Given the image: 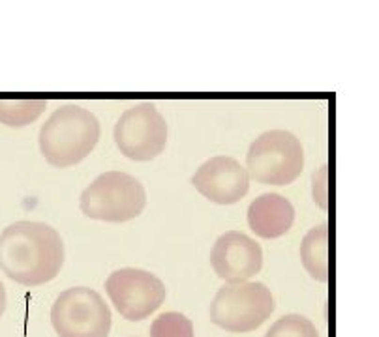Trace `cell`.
<instances>
[{
  "label": "cell",
  "instance_id": "cell-4",
  "mask_svg": "<svg viewBox=\"0 0 379 337\" xmlns=\"http://www.w3.org/2000/svg\"><path fill=\"white\" fill-rule=\"evenodd\" d=\"M274 311L270 288L259 281H227L210 302V321L231 333L257 330Z\"/></svg>",
  "mask_w": 379,
  "mask_h": 337
},
{
  "label": "cell",
  "instance_id": "cell-17",
  "mask_svg": "<svg viewBox=\"0 0 379 337\" xmlns=\"http://www.w3.org/2000/svg\"><path fill=\"white\" fill-rule=\"evenodd\" d=\"M6 305H8V294H6L4 283L0 281V319H2V315H4Z\"/></svg>",
  "mask_w": 379,
  "mask_h": 337
},
{
  "label": "cell",
  "instance_id": "cell-2",
  "mask_svg": "<svg viewBox=\"0 0 379 337\" xmlns=\"http://www.w3.org/2000/svg\"><path fill=\"white\" fill-rule=\"evenodd\" d=\"M99 135V120L90 111L66 103L45 120L38 135V146L49 165L68 168L88 158L98 144Z\"/></svg>",
  "mask_w": 379,
  "mask_h": 337
},
{
  "label": "cell",
  "instance_id": "cell-15",
  "mask_svg": "<svg viewBox=\"0 0 379 337\" xmlns=\"http://www.w3.org/2000/svg\"><path fill=\"white\" fill-rule=\"evenodd\" d=\"M265 337H319V333L310 319L291 313L276 321L269 328V332L265 333Z\"/></svg>",
  "mask_w": 379,
  "mask_h": 337
},
{
  "label": "cell",
  "instance_id": "cell-11",
  "mask_svg": "<svg viewBox=\"0 0 379 337\" xmlns=\"http://www.w3.org/2000/svg\"><path fill=\"white\" fill-rule=\"evenodd\" d=\"M295 208L280 193H263L248 206V225L253 234L265 240L280 238L295 223Z\"/></svg>",
  "mask_w": 379,
  "mask_h": 337
},
{
  "label": "cell",
  "instance_id": "cell-10",
  "mask_svg": "<svg viewBox=\"0 0 379 337\" xmlns=\"http://www.w3.org/2000/svg\"><path fill=\"white\" fill-rule=\"evenodd\" d=\"M210 264L224 281H246L261 272L263 249L242 230H227L210 249Z\"/></svg>",
  "mask_w": 379,
  "mask_h": 337
},
{
  "label": "cell",
  "instance_id": "cell-7",
  "mask_svg": "<svg viewBox=\"0 0 379 337\" xmlns=\"http://www.w3.org/2000/svg\"><path fill=\"white\" fill-rule=\"evenodd\" d=\"M116 148L132 161L158 158L167 144V122L150 101H141L124 111L113 130Z\"/></svg>",
  "mask_w": 379,
  "mask_h": 337
},
{
  "label": "cell",
  "instance_id": "cell-1",
  "mask_svg": "<svg viewBox=\"0 0 379 337\" xmlns=\"http://www.w3.org/2000/svg\"><path fill=\"white\" fill-rule=\"evenodd\" d=\"M64 240L44 221H15L0 233V270L23 287H38L61 273Z\"/></svg>",
  "mask_w": 379,
  "mask_h": 337
},
{
  "label": "cell",
  "instance_id": "cell-3",
  "mask_svg": "<svg viewBox=\"0 0 379 337\" xmlns=\"http://www.w3.org/2000/svg\"><path fill=\"white\" fill-rule=\"evenodd\" d=\"M147 206L145 185L122 171H107L90 182L79 195V208L90 219L105 223L132 221Z\"/></svg>",
  "mask_w": 379,
  "mask_h": 337
},
{
  "label": "cell",
  "instance_id": "cell-16",
  "mask_svg": "<svg viewBox=\"0 0 379 337\" xmlns=\"http://www.w3.org/2000/svg\"><path fill=\"white\" fill-rule=\"evenodd\" d=\"M312 197L321 210L329 208V165H319L312 174Z\"/></svg>",
  "mask_w": 379,
  "mask_h": 337
},
{
  "label": "cell",
  "instance_id": "cell-9",
  "mask_svg": "<svg viewBox=\"0 0 379 337\" xmlns=\"http://www.w3.org/2000/svg\"><path fill=\"white\" fill-rule=\"evenodd\" d=\"M192 184L214 204H235L250 191V174L235 158L214 156L199 165Z\"/></svg>",
  "mask_w": 379,
  "mask_h": 337
},
{
  "label": "cell",
  "instance_id": "cell-5",
  "mask_svg": "<svg viewBox=\"0 0 379 337\" xmlns=\"http://www.w3.org/2000/svg\"><path fill=\"white\" fill-rule=\"evenodd\" d=\"M244 168L259 184L289 185L304 168L303 144L287 130L265 131L248 148Z\"/></svg>",
  "mask_w": 379,
  "mask_h": 337
},
{
  "label": "cell",
  "instance_id": "cell-12",
  "mask_svg": "<svg viewBox=\"0 0 379 337\" xmlns=\"http://www.w3.org/2000/svg\"><path fill=\"white\" fill-rule=\"evenodd\" d=\"M301 261L304 270L315 281L329 279V225L319 223L304 234L301 242Z\"/></svg>",
  "mask_w": 379,
  "mask_h": 337
},
{
  "label": "cell",
  "instance_id": "cell-13",
  "mask_svg": "<svg viewBox=\"0 0 379 337\" xmlns=\"http://www.w3.org/2000/svg\"><path fill=\"white\" fill-rule=\"evenodd\" d=\"M45 109V99H0V124L8 128H25L34 124Z\"/></svg>",
  "mask_w": 379,
  "mask_h": 337
},
{
  "label": "cell",
  "instance_id": "cell-8",
  "mask_svg": "<svg viewBox=\"0 0 379 337\" xmlns=\"http://www.w3.org/2000/svg\"><path fill=\"white\" fill-rule=\"evenodd\" d=\"M105 292L122 319L139 322L159 309L165 300L164 281L141 268H121L105 279Z\"/></svg>",
  "mask_w": 379,
  "mask_h": 337
},
{
  "label": "cell",
  "instance_id": "cell-6",
  "mask_svg": "<svg viewBox=\"0 0 379 337\" xmlns=\"http://www.w3.org/2000/svg\"><path fill=\"white\" fill-rule=\"evenodd\" d=\"M51 326L58 337H109V305L90 287H72L51 305Z\"/></svg>",
  "mask_w": 379,
  "mask_h": 337
},
{
  "label": "cell",
  "instance_id": "cell-14",
  "mask_svg": "<svg viewBox=\"0 0 379 337\" xmlns=\"http://www.w3.org/2000/svg\"><path fill=\"white\" fill-rule=\"evenodd\" d=\"M150 337H195L193 322L178 311H167L152 321Z\"/></svg>",
  "mask_w": 379,
  "mask_h": 337
}]
</instances>
